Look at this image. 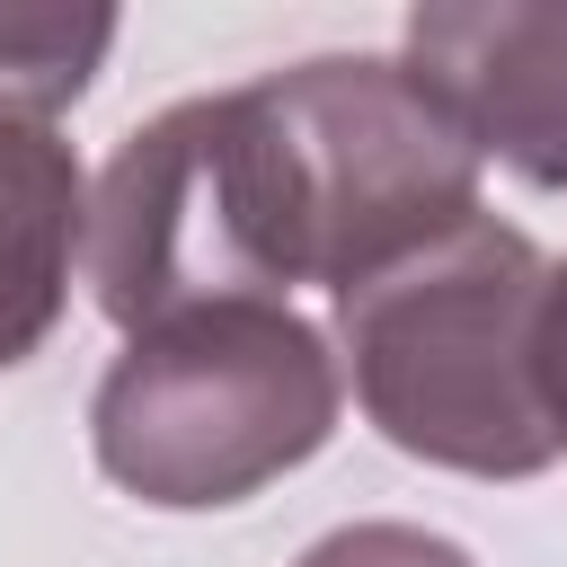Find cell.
<instances>
[{"label":"cell","mask_w":567,"mask_h":567,"mask_svg":"<svg viewBox=\"0 0 567 567\" xmlns=\"http://www.w3.org/2000/svg\"><path fill=\"white\" fill-rule=\"evenodd\" d=\"M408 71L443 97L478 159L532 186H567V9L540 0H434L408 9Z\"/></svg>","instance_id":"5b68a950"},{"label":"cell","mask_w":567,"mask_h":567,"mask_svg":"<svg viewBox=\"0 0 567 567\" xmlns=\"http://www.w3.org/2000/svg\"><path fill=\"white\" fill-rule=\"evenodd\" d=\"M80 239H89V186L71 142L53 124H0V372L53 337Z\"/></svg>","instance_id":"8992f818"},{"label":"cell","mask_w":567,"mask_h":567,"mask_svg":"<svg viewBox=\"0 0 567 567\" xmlns=\"http://www.w3.org/2000/svg\"><path fill=\"white\" fill-rule=\"evenodd\" d=\"M80 248H89L97 310L124 337L221 301H284L301 266H292L275 151L248 89L177 97L151 124H133L89 195Z\"/></svg>","instance_id":"277c9868"},{"label":"cell","mask_w":567,"mask_h":567,"mask_svg":"<svg viewBox=\"0 0 567 567\" xmlns=\"http://www.w3.org/2000/svg\"><path fill=\"white\" fill-rule=\"evenodd\" d=\"M301 284H363L478 213V151L443 97L381 53H319L248 80Z\"/></svg>","instance_id":"3957f363"},{"label":"cell","mask_w":567,"mask_h":567,"mask_svg":"<svg viewBox=\"0 0 567 567\" xmlns=\"http://www.w3.org/2000/svg\"><path fill=\"white\" fill-rule=\"evenodd\" d=\"M337 354L284 301H221L124 337L89 399L97 470L159 505L213 514L248 505L337 434Z\"/></svg>","instance_id":"7a4b0ae2"},{"label":"cell","mask_w":567,"mask_h":567,"mask_svg":"<svg viewBox=\"0 0 567 567\" xmlns=\"http://www.w3.org/2000/svg\"><path fill=\"white\" fill-rule=\"evenodd\" d=\"M115 9L0 0V124H53L106 62Z\"/></svg>","instance_id":"52a82bcc"},{"label":"cell","mask_w":567,"mask_h":567,"mask_svg":"<svg viewBox=\"0 0 567 567\" xmlns=\"http://www.w3.org/2000/svg\"><path fill=\"white\" fill-rule=\"evenodd\" d=\"M540 292L549 257L496 213L346 284L337 346L381 443L461 478H540L567 452L540 390Z\"/></svg>","instance_id":"6da1fadb"},{"label":"cell","mask_w":567,"mask_h":567,"mask_svg":"<svg viewBox=\"0 0 567 567\" xmlns=\"http://www.w3.org/2000/svg\"><path fill=\"white\" fill-rule=\"evenodd\" d=\"M540 390H549V425L567 443V257L549 266V292H540Z\"/></svg>","instance_id":"9c48e42d"},{"label":"cell","mask_w":567,"mask_h":567,"mask_svg":"<svg viewBox=\"0 0 567 567\" xmlns=\"http://www.w3.org/2000/svg\"><path fill=\"white\" fill-rule=\"evenodd\" d=\"M292 567H470V549L425 523H346V532L310 540Z\"/></svg>","instance_id":"ba28073f"}]
</instances>
